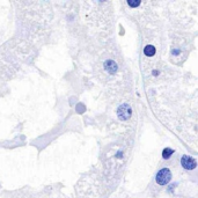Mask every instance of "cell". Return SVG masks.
Masks as SVG:
<instances>
[{
    "label": "cell",
    "mask_w": 198,
    "mask_h": 198,
    "mask_svg": "<svg viewBox=\"0 0 198 198\" xmlns=\"http://www.w3.org/2000/svg\"><path fill=\"white\" fill-rule=\"evenodd\" d=\"M172 179V173L170 170H169L168 168H163L161 169V170L156 174V177H155V181L158 184L160 185H166L169 181H170Z\"/></svg>",
    "instance_id": "obj_1"
},
{
    "label": "cell",
    "mask_w": 198,
    "mask_h": 198,
    "mask_svg": "<svg viewBox=\"0 0 198 198\" xmlns=\"http://www.w3.org/2000/svg\"><path fill=\"white\" fill-rule=\"evenodd\" d=\"M117 115H118V118L121 121H128L132 115V110H131L130 105L126 103L122 104L117 110Z\"/></svg>",
    "instance_id": "obj_2"
},
{
    "label": "cell",
    "mask_w": 198,
    "mask_h": 198,
    "mask_svg": "<svg viewBox=\"0 0 198 198\" xmlns=\"http://www.w3.org/2000/svg\"><path fill=\"white\" fill-rule=\"evenodd\" d=\"M181 163H182V166H183L185 169H188V170H192V169H195L196 166H197L196 160H195L193 158H191V156H188V155H184V156L182 158Z\"/></svg>",
    "instance_id": "obj_3"
},
{
    "label": "cell",
    "mask_w": 198,
    "mask_h": 198,
    "mask_svg": "<svg viewBox=\"0 0 198 198\" xmlns=\"http://www.w3.org/2000/svg\"><path fill=\"white\" fill-rule=\"evenodd\" d=\"M104 68L108 73L110 74H114L116 71H117V65L114 60H107L105 64H104Z\"/></svg>",
    "instance_id": "obj_4"
},
{
    "label": "cell",
    "mask_w": 198,
    "mask_h": 198,
    "mask_svg": "<svg viewBox=\"0 0 198 198\" xmlns=\"http://www.w3.org/2000/svg\"><path fill=\"white\" fill-rule=\"evenodd\" d=\"M144 53L147 57H152V56L155 54V48L153 45H146L144 49Z\"/></svg>",
    "instance_id": "obj_5"
},
{
    "label": "cell",
    "mask_w": 198,
    "mask_h": 198,
    "mask_svg": "<svg viewBox=\"0 0 198 198\" xmlns=\"http://www.w3.org/2000/svg\"><path fill=\"white\" fill-rule=\"evenodd\" d=\"M173 153H174L173 150H170V148H164L163 152H162V156H163V159H169Z\"/></svg>",
    "instance_id": "obj_6"
},
{
    "label": "cell",
    "mask_w": 198,
    "mask_h": 198,
    "mask_svg": "<svg viewBox=\"0 0 198 198\" xmlns=\"http://www.w3.org/2000/svg\"><path fill=\"white\" fill-rule=\"evenodd\" d=\"M128 4H129L131 7H137V6L140 5V1H134V3H132V1H128Z\"/></svg>",
    "instance_id": "obj_7"
}]
</instances>
